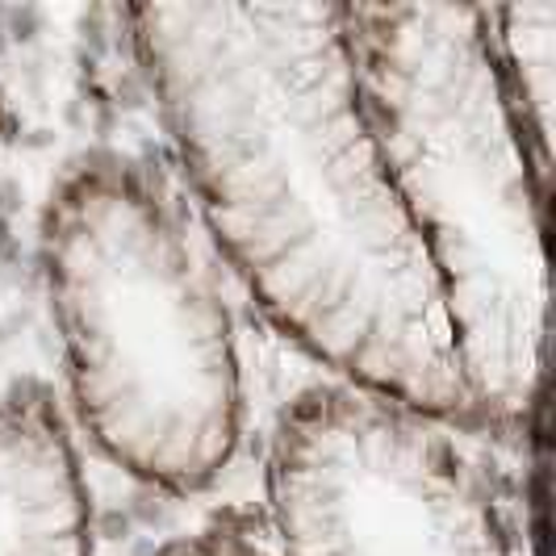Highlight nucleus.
Segmentation results:
<instances>
[{"label": "nucleus", "instance_id": "f257e3e1", "mask_svg": "<svg viewBox=\"0 0 556 556\" xmlns=\"http://www.w3.org/2000/svg\"><path fill=\"white\" fill-rule=\"evenodd\" d=\"M130 38L197 205L293 343L427 418H469L444 298L364 113L334 4H142Z\"/></svg>", "mask_w": 556, "mask_h": 556}, {"label": "nucleus", "instance_id": "f03ea898", "mask_svg": "<svg viewBox=\"0 0 556 556\" xmlns=\"http://www.w3.org/2000/svg\"><path fill=\"white\" fill-rule=\"evenodd\" d=\"M364 113L415 226L469 418L528 422L548 339L544 193L485 47L481 9H343Z\"/></svg>", "mask_w": 556, "mask_h": 556}, {"label": "nucleus", "instance_id": "7ed1b4c3", "mask_svg": "<svg viewBox=\"0 0 556 556\" xmlns=\"http://www.w3.org/2000/svg\"><path fill=\"white\" fill-rule=\"evenodd\" d=\"M72 397L113 465L201 490L239 444V356L218 289L164 193L126 160L63 176L42 223Z\"/></svg>", "mask_w": 556, "mask_h": 556}, {"label": "nucleus", "instance_id": "20e7f679", "mask_svg": "<svg viewBox=\"0 0 556 556\" xmlns=\"http://www.w3.org/2000/svg\"><path fill=\"white\" fill-rule=\"evenodd\" d=\"M427 418L356 386L302 393L273 435L277 556H510L473 465Z\"/></svg>", "mask_w": 556, "mask_h": 556}, {"label": "nucleus", "instance_id": "39448f33", "mask_svg": "<svg viewBox=\"0 0 556 556\" xmlns=\"http://www.w3.org/2000/svg\"><path fill=\"white\" fill-rule=\"evenodd\" d=\"M0 556H92L80 452L42 386L0 393Z\"/></svg>", "mask_w": 556, "mask_h": 556}, {"label": "nucleus", "instance_id": "423d86ee", "mask_svg": "<svg viewBox=\"0 0 556 556\" xmlns=\"http://www.w3.org/2000/svg\"><path fill=\"white\" fill-rule=\"evenodd\" d=\"M485 47L494 76L515 113L531 160L548 180L553 164V92H556V9L553 4H506L481 9Z\"/></svg>", "mask_w": 556, "mask_h": 556}, {"label": "nucleus", "instance_id": "0eeeda50", "mask_svg": "<svg viewBox=\"0 0 556 556\" xmlns=\"http://www.w3.org/2000/svg\"><path fill=\"white\" fill-rule=\"evenodd\" d=\"M167 556H277V553L264 540H255L251 531L223 523V528L201 531L193 540H185L180 548H172Z\"/></svg>", "mask_w": 556, "mask_h": 556}]
</instances>
